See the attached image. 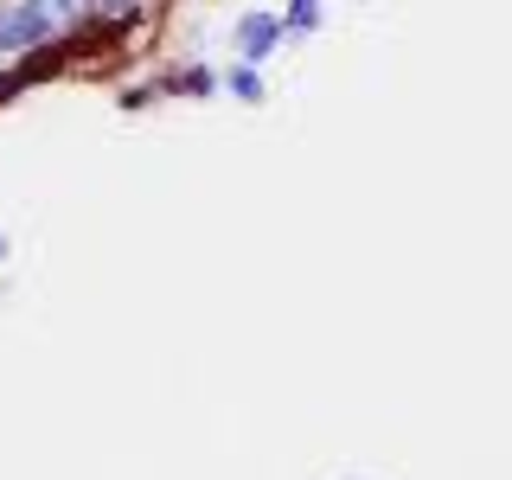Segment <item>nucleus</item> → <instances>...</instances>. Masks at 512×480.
Masks as SVG:
<instances>
[{"mask_svg": "<svg viewBox=\"0 0 512 480\" xmlns=\"http://www.w3.org/2000/svg\"><path fill=\"white\" fill-rule=\"evenodd\" d=\"M7 250H13V244H7V237H0V263H7Z\"/></svg>", "mask_w": 512, "mask_h": 480, "instance_id": "nucleus-6", "label": "nucleus"}, {"mask_svg": "<svg viewBox=\"0 0 512 480\" xmlns=\"http://www.w3.org/2000/svg\"><path fill=\"white\" fill-rule=\"evenodd\" d=\"M231 39H237V58H244V64H263L288 39V32H282V13H263V7H256V13H244V20L231 26Z\"/></svg>", "mask_w": 512, "mask_h": 480, "instance_id": "nucleus-2", "label": "nucleus"}, {"mask_svg": "<svg viewBox=\"0 0 512 480\" xmlns=\"http://www.w3.org/2000/svg\"><path fill=\"white\" fill-rule=\"evenodd\" d=\"M218 90H231L237 103H263V96H269V84H263V71H256V64H244V58H237L231 71H218Z\"/></svg>", "mask_w": 512, "mask_h": 480, "instance_id": "nucleus-3", "label": "nucleus"}, {"mask_svg": "<svg viewBox=\"0 0 512 480\" xmlns=\"http://www.w3.org/2000/svg\"><path fill=\"white\" fill-rule=\"evenodd\" d=\"M45 39H58V26L45 20L39 7H32V0H13L7 13H0V52H32V45H45Z\"/></svg>", "mask_w": 512, "mask_h": 480, "instance_id": "nucleus-1", "label": "nucleus"}, {"mask_svg": "<svg viewBox=\"0 0 512 480\" xmlns=\"http://www.w3.org/2000/svg\"><path fill=\"white\" fill-rule=\"evenodd\" d=\"M160 90H167V96H212L218 90V71H212V64H186V71L160 77Z\"/></svg>", "mask_w": 512, "mask_h": 480, "instance_id": "nucleus-4", "label": "nucleus"}, {"mask_svg": "<svg viewBox=\"0 0 512 480\" xmlns=\"http://www.w3.org/2000/svg\"><path fill=\"white\" fill-rule=\"evenodd\" d=\"M314 26H320V0H295V7L282 13V32H288V39H308Z\"/></svg>", "mask_w": 512, "mask_h": 480, "instance_id": "nucleus-5", "label": "nucleus"}]
</instances>
